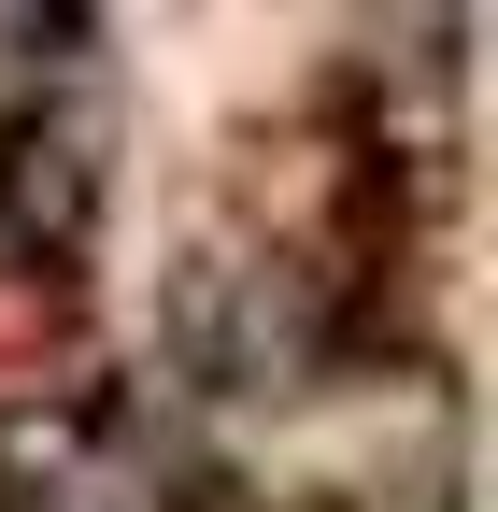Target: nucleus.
I'll list each match as a JSON object with an SVG mask.
<instances>
[{"label": "nucleus", "instance_id": "f257e3e1", "mask_svg": "<svg viewBox=\"0 0 498 512\" xmlns=\"http://www.w3.org/2000/svg\"><path fill=\"white\" fill-rule=\"evenodd\" d=\"M0 214H43V114H15V128H0ZM43 256V242H29ZM72 256H86V157L72 143H57V271H72Z\"/></svg>", "mask_w": 498, "mask_h": 512}]
</instances>
